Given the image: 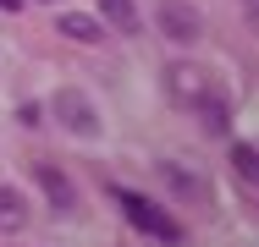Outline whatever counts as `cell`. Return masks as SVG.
Returning a JSON list of instances; mask_svg holds the SVG:
<instances>
[{
    "mask_svg": "<svg viewBox=\"0 0 259 247\" xmlns=\"http://www.w3.org/2000/svg\"><path fill=\"white\" fill-rule=\"evenodd\" d=\"M165 88H171V99H177V104H199L209 83H204V72H199V66H182V60H177V66L165 72Z\"/></svg>",
    "mask_w": 259,
    "mask_h": 247,
    "instance_id": "cell-4",
    "label": "cell"
},
{
    "mask_svg": "<svg viewBox=\"0 0 259 247\" xmlns=\"http://www.w3.org/2000/svg\"><path fill=\"white\" fill-rule=\"evenodd\" d=\"M0 6H6V11H22V0H0Z\"/></svg>",
    "mask_w": 259,
    "mask_h": 247,
    "instance_id": "cell-12",
    "label": "cell"
},
{
    "mask_svg": "<svg viewBox=\"0 0 259 247\" xmlns=\"http://www.w3.org/2000/svg\"><path fill=\"white\" fill-rule=\"evenodd\" d=\"M160 28H165L171 44H193L204 22H199V11H193L188 0H165V6H160Z\"/></svg>",
    "mask_w": 259,
    "mask_h": 247,
    "instance_id": "cell-3",
    "label": "cell"
},
{
    "mask_svg": "<svg viewBox=\"0 0 259 247\" xmlns=\"http://www.w3.org/2000/svg\"><path fill=\"white\" fill-rule=\"evenodd\" d=\"M193 110L204 115V127H209V132H226V99L215 94V88H204V99H199Z\"/></svg>",
    "mask_w": 259,
    "mask_h": 247,
    "instance_id": "cell-9",
    "label": "cell"
},
{
    "mask_svg": "<svg viewBox=\"0 0 259 247\" xmlns=\"http://www.w3.org/2000/svg\"><path fill=\"white\" fill-rule=\"evenodd\" d=\"M116 203H121V214L133 220V231H144L149 242H160V247H177V242H182V225L160 209L155 198H144V193H116Z\"/></svg>",
    "mask_w": 259,
    "mask_h": 247,
    "instance_id": "cell-1",
    "label": "cell"
},
{
    "mask_svg": "<svg viewBox=\"0 0 259 247\" xmlns=\"http://www.w3.org/2000/svg\"><path fill=\"white\" fill-rule=\"evenodd\" d=\"M55 28H61L66 39H83V44H100V22H94V17H83V11H66V17L55 22Z\"/></svg>",
    "mask_w": 259,
    "mask_h": 247,
    "instance_id": "cell-8",
    "label": "cell"
},
{
    "mask_svg": "<svg viewBox=\"0 0 259 247\" xmlns=\"http://www.w3.org/2000/svg\"><path fill=\"white\" fill-rule=\"evenodd\" d=\"M165 181H171V187H177V193H193V176H188V170H182V165H165Z\"/></svg>",
    "mask_w": 259,
    "mask_h": 247,
    "instance_id": "cell-11",
    "label": "cell"
},
{
    "mask_svg": "<svg viewBox=\"0 0 259 247\" xmlns=\"http://www.w3.org/2000/svg\"><path fill=\"white\" fill-rule=\"evenodd\" d=\"M39 181H45V193H50L55 209H72V203H77L72 181H66V170H55V165H39Z\"/></svg>",
    "mask_w": 259,
    "mask_h": 247,
    "instance_id": "cell-7",
    "label": "cell"
},
{
    "mask_svg": "<svg viewBox=\"0 0 259 247\" xmlns=\"http://www.w3.org/2000/svg\"><path fill=\"white\" fill-rule=\"evenodd\" d=\"M50 115H55V127H61V132H72V138H83V143L105 132L100 110H94V99L83 94V88H55V99H50Z\"/></svg>",
    "mask_w": 259,
    "mask_h": 247,
    "instance_id": "cell-2",
    "label": "cell"
},
{
    "mask_svg": "<svg viewBox=\"0 0 259 247\" xmlns=\"http://www.w3.org/2000/svg\"><path fill=\"white\" fill-rule=\"evenodd\" d=\"M232 165H237V176H243L248 187H259V154L248 143H232Z\"/></svg>",
    "mask_w": 259,
    "mask_h": 247,
    "instance_id": "cell-10",
    "label": "cell"
},
{
    "mask_svg": "<svg viewBox=\"0 0 259 247\" xmlns=\"http://www.w3.org/2000/svg\"><path fill=\"white\" fill-rule=\"evenodd\" d=\"M0 231H28V203L17 187H6L0 181Z\"/></svg>",
    "mask_w": 259,
    "mask_h": 247,
    "instance_id": "cell-6",
    "label": "cell"
},
{
    "mask_svg": "<svg viewBox=\"0 0 259 247\" xmlns=\"http://www.w3.org/2000/svg\"><path fill=\"white\" fill-rule=\"evenodd\" d=\"M94 6L116 33H138V0H94Z\"/></svg>",
    "mask_w": 259,
    "mask_h": 247,
    "instance_id": "cell-5",
    "label": "cell"
}]
</instances>
